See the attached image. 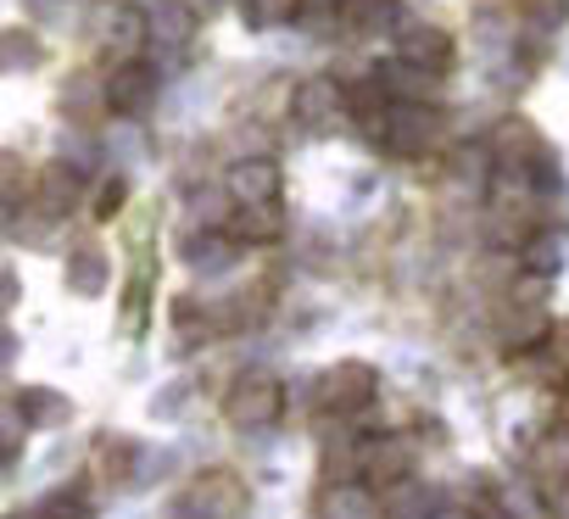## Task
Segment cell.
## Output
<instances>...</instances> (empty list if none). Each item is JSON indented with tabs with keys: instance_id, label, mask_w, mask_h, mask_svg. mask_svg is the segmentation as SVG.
I'll use <instances>...</instances> for the list:
<instances>
[{
	"instance_id": "obj_4",
	"label": "cell",
	"mask_w": 569,
	"mask_h": 519,
	"mask_svg": "<svg viewBox=\"0 0 569 519\" xmlns=\"http://www.w3.org/2000/svg\"><path fill=\"white\" fill-rule=\"evenodd\" d=\"M184 508L196 519H234L246 508V480L234 469H201L190 486H184Z\"/></svg>"
},
{
	"instance_id": "obj_28",
	"label": "cell",
	"mask_w": 569,
	"mask_h": 519,
	"mask_svg": "<svg viewBox=\"0 0 569 519\" xmlns=\"http://www.w3.org/2000/svg\"><path fill=\"white\" fill-rule=\"evenodd\" d=\"M558 419L569 425V375H563V391H558Z\"/></svg>"
},
{
	"instance_id": "obj_20",
	"label": "cell",
	"mask_w": 569,
	"mask_h": 519,
	"mask_svg": "<svg viewBox=\"0 0 569 519\" xmlns=\"http://www.w3.org/2000/svg\"><path fill=\"white\" fill-rule=\"evenodd\" d=\"M536 352H541V363H552V369H563V375H569V319H552Z\"/></svg>"
},
{
	"instance_id": "obj_25",
	"label": "cell",
	"mask_w": 569,
	"mask_h": 519,
	"mask_svg": "<svg viewBox=\"0 0 569 519\" xmlns=\"http://www.w3.org/2000/svg\"><path fill=\"white\" fill-rule=\"evenodd\" d=\"M18 297H23V280H18V269H12V263H0V313H7Z\"/></svg>"
},
{
	"instance_id": "obj_26",
	"label": "cell",
	"mask_w": 569,
	"mask_h": 519,
	"mask_svg": "<svg viewBox=\"0 0 569 519\" xmlns=\"http://www.w3.org/2000/svg\"><path fill=\"white\" fill-rule=\"evenodd\" d=\"M12 358H18V336H12L7 325H0V369H7Z\"/></svg>"
},
{
	"instance_id": "obj_2",
	"label": "cell",
	"mask_w": 569,
	"mask_h": 519,
	"mask_svg": "<svg viewBox=\"0 0 569 519\" xmlns=\"http://www.w3.org/2000/svg\"><path fill=\"white\" fill-rule=\"evenodd\" d=\"M279 408H284V386L273 375H262V369L234 375V386L223 391V419L234 430H262V425L279 419Z\"/></svg>"
},
{
	"instance_id": "obj_21",
	"label": "cell",
	"mask_w": 569,
	"mask_h": 519,
	"mask_svg": "<svg viewBox=\"0 0 569 519\" xmlns=\"http://www.w3.org/2000/svg\"><path fill=\"white\" fill-rule=\"evenodd\" d=\"M107 40H112V46H123V51H129V46L140 51V40H146V18H140V12H129V7H118V12H112Z\"/></svg>"
},
{
	"instance_id": "obj_24",
	"label": "cell",
	"mask_w": 569,
	"mask_h": 519,
	"mask_svg": "<svg viewBox=\"0 0 569 519\" xmlns=\"http://www.w3.org/2000/svg\"><path fill=\"white\" fill-rule=\"evenodd\" d=\"M29 179H34V173H23V162H18L12 151H0V196H7V201H12V196H23V190H29Z\"/></svg>"
},
{
	"instance_id": "obj_10",
	"label": "cell",
	"mask_w": 569,
	"mask_h": 519,
	"mask_svg": "<svg viewBox=\"0 0 569 519\" xmlns=\"http://www.w3.org/2000/svg\"><path fill=\"white\" fill-rule=\"evenodd\" d=\"M218 229H223L229 246H268V240H279L284 212H279V201H268V207H234Z\"/></svg>"
},
{
	"instance_id": "obj_1",
	"label": "cell",
	"mask_w": 569,
	"mask_h": 519,
	"mask_svg": "<svg viewBox=\"0 0 569 519\" xmlns=\"http://www.w3.org/2000/svg\"><path fill=\"white\" fill-rule=\"evenodd\" d=\"M313 391H319L313 402H319L325 413H336V419H358V413L375 408V397H380V375H375V363L341 358V363H330V369L319 375Z\"/></svg>"
},
{
	"instance_id": "obj_6",
	"label": "cell",
	"mask_w": 569,
	"mask_h": 519,
	"mask_svg": "<svg viewBox=\"0 0 569 519\" xmlns=\"http://www.w3.org/2000/svg\"><path fill=\"white\" fill-rule=\"evenodd\" d=\"M101 96H107V112L140 118V112H151V101H157V73H151L146 62H118L112 79L101 84Z\"/></svg>"
},
{
	"instance_id": "obj_12",
	"label": "cell",
	"mask_w": 569,
	"mask_h": 519,
	"mask_svg": "<svg viewBox=\"0 0 569 519\" xmlns=\"http://www.w3.org/2000/svg\"><path fill=\"white\" fill-rule=\"evenodd\" d=\"M436 79H441V73L408 68V62H397V57L380 68V84H386V96H391V101H408V107H425V101L436 96Z\"/></svg>"
},
{
	"instance_id": "obj_11",
	"label": "cell",
	"mask_w": 569,
	"mask_h": 519,
	"mask_svg": "<svg viewBox=\"0 0 569 519\" xmlns=\"http://www.w3.org/2000/svg\"><path fill=\"white\" fill-rule=\"evenodd\" d=\"M229 196L240 207H268L279 201V162L273 157H246L234 173H229Z\"/></svg>"
},
{
	"instance_id": "obj_15",
	"label": "cell",
	"mask_w": 569,
	"mask_h": 519,
	"mask_svg": "<svg viewBox=\"0 0 569 519\" xmlns=\"http://www.w3.org/2000/svg\"><path fill=\"white\" fill-rule=\"evenodd\" d=\"M18 413H23V425H68L73 419V402L62 397V391H46V386H29V391H18Z\"/></svg>"
},
{
	"instance_id": "obj_22",
	"label": "cell",
	"mask_w": 569,
	"mask_h": 519,
	"mask_svg": "<svg viewBox=\"0 0 569 519\" xmlns=\"http://www.w3.org/2000/svg\"><path fill=\"white\" fill-rule=\"evenodd\" d=\"M123 207H129V179H107L96 190V218L112 223V218H123Z\"/></svg>"
},
{
	"instance_id": "obj_27",
	"label": "cell",
	"mask_w": 569,
	"mask_h": 519,
	"mask_svg": "<svg viewBox=\"0 0 569 519\" xmlns=\"http://www.w3.org/2000/svg\"><path fill=\"white\" fill-rule=\"evenodd\" d=\"M12 463H18V441L0 436V469H12Z\"/></svg>"
},
{
	"instance_id": "obj_18",
	"label": "cell",
	"mask_w": 569,
	"mask_h": 519,
	"mask_svg": "<svg viewBox=\"0 0 569 519\" xmlns=\"http://www.w3.org/2000/svg\"><path fill=\"white\" fill-rule=\"evenodd\" d=\"M90 469H96V480H107V486L129 480V469H134V441H123V436H107V441L96 447Z\"/></svg>"
},
{
	"instance_id": "obj_16",
	"label": "cell",
	"mask_w": 569,
	"mask_h": 519,
	"mask_svg": "<svg viewBox=\"0 0 569 519\" xmlns=\"http://www.w3.org/2000/svg\"><path fill=\"white\" fill-rule=\"evenodd\" d=\"M536 480H541V491H558V486H569V430H552L547 441H536Z\"/></svg>"
},
{
	"instance_id": "obj_5",
	"label": "cell",
	"mask_w": 569,
	"mask_h": 519,
	"mask_svg": "<svg viewBox=\"0 0 569 519\" xmlns=\"http://www.w3.org/2000/svg\"><path fill=\"white\" fill-rule=\"evenodd\" d=\"M486 157L497 168H508V173H525V168H536L547 157V140H541V129L530 118H502L491 129V140H486Z\"/></svg>"
},
{
	"instance_id": "obj_3",
	"label": "cell",
	"mask_w": 569,
	"mask_h": 519,
	"mask_svg": "<svg viewBox=\"0 0 569 519\" xmlns=\"http://www.w3.org/2000/svg\"><path fill=\"white\" fill-rule=\"evenodd\" d=\"M441 129H447V112L436 107V101H425V107H408V101H391V123H386V151H397V157H425L436 140H441Z\"/></svg>"
},
{
	"instance_id": "obj_7",
	"label": "cell",
	"mask_w": 569,
	"mask_h": 519,
	"mask_svg": "<svg viewBox=\"0 0 569 519\" xmlns=\"http://www.w3.org/2000/svg\"><path fill=\"white\" fill-rule=\"evenodd\" d=\"M291 112H297V123H313L319 134H330L336 123H347L341 79H302V84L291 90Z\"/></svg>"
},
{
	"instance_id": "obj_14",
	"label": "cell",
	"mask_w": 569,
	"mask_h": 519,
	"mask_svg": "<svg viewBox=\"0 0 569 519\" xmlns=\"http://www.w3.org/2000/svg\"><path fill=\"white\" fill-rule=\"evenodd\" d=\"M558 263H563V234L541 223V229L519 246V269H525V275H536V280H552V275H558Z\"/></svg>"
},
{
	"instance_id": "obj_8",
	"label": "cell",
	"mask_w": 569,
	"mask_h": 519,
	"mask_svg": "<svg viewBox=\"0 0 569 519\" xmlns=\"http://www.w3.org/2000/svg\"><path fill=\"white\" fill-rule=\"evenodd\" d=\"M452 57H458V46H452V34H447V29H436V23H413V29L397 40V62L425 68V73H447V68H452Z\"/></svg>"
},
{
	"instance_id": "obj_19",
	"label": "cell",
	"mask_w": 569,
	"mask_h": 519,
	"mask_svg": "<svg viewBox=\"0 0 569 519\" xmlns=\"http://www.w3.org/2000/svg\"><path fill=\"white\" fill-rule=\"evenodd\" d=\"M40 40L29 34V29H7L0 34V73H29V68H40Z\"/></svg>"
},
{
	"instance_id": "obj_17",
	"label": "cell",
	"mask_w": 569,
	"mask_h": 519,
	"mask_svg": "<svg viewBox=\"0 0 569 519\" xmlns=\"http://www.w3.org/2000/svg\"><path fill=\"white\" fill-rule=\"evenodd\" d=\"M29 184H34V196H40V201H46L51 212L73 207V201H79V190H84V184H79V173H73L68 162H51V168H40V173H34Z\"/></svg>"
},
{
	"instance_id": "obj_13",
	"label": "cell",
	"mask_w": 569,
	"mask_h": 519,
	"mask_svg": "<svg viewBox=\"0 0 569 519\" xmlns=\"http://www.w3.org/2000/svg\"><path fill=\"white\" fill-rule=\"evenodd\" d=\"M107 251H96V246H73L68 251V291L73 297H101L107 291Z\"/></svg>"
},
{
	"instance_id": "obj_23",
	"label": "cell",
	"mask_w": 569,
	"mask_h": 519,
	"mask_svg": "<svg viewBox=\"0 0 569 519\" xmlns=\"http://www.w3.org/2000/svg\"><path fill=\"white\" fill-rule=\"evenodd\" d=\"M40 519H96V508H90V497H79V491H57V497L40 508Z\"/></svg>"
},
{
	"instance_id": "obj_9",
	"label": "cell",
	"mask_w": 569,
	"mask_h": 519,
	"mask_svg": "<svg viewBox=\"0 0 569 519\" xmlns=\"http://www.w3.org/2000/svg\"><path fill=\"white\" fill-rule=\"evenodd\" d=\"M313 513L319 519H386V502L363 480H341V486H325L313 497Z\"/></svg>"
}]
</instances>
